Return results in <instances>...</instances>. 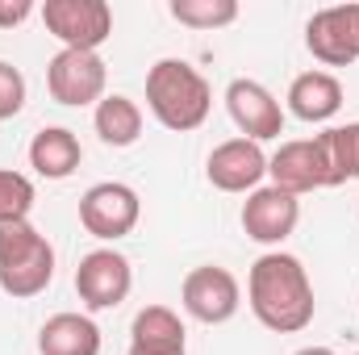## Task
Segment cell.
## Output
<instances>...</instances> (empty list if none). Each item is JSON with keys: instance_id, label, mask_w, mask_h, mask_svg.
<instances>
[{"instance_id": "cell-2", "label": "cell", "mask_w": 359, "mask_h": 355, "mask_svg": "<svg viewBox=\"0 0 359 355\" xmlns=\"http://www.w3.org/2000/svg\"><path fill=\"white\" fill-rule=\"evenodd\" d=\"M147 109L155 113L159 126H168L176 134H188V130L205 126V117L213 109V88L192 63L159 59L147 72Z\"/></svg>"}, {"instance_id": "cell-21", "label": "cell", "mask_w": 359, "mask_h": 355, "mask_svg": "<svg viewBox=\"0 0 359 355\" xmlns=\"http://www.w3.org/2000/svg\"><path fill=\"white\" fill-rule=\"evenodd\" d=\"M29 209H34V180L0 168V226L29 222Z\"/></svg>"}, {"instance_id": "cell-8", "label": "cell", "mask_w": 359, "mask_h": 355, "mask_svg": "<svg viewBox=\"0 0 359 355\" xmlns=\"http://www.w3.org/2000/svg\"><path fill=\"white\" fill-rule=\"evenodd\" d=\"M130 288H134V267L113 247L88 251L76 267V293L88 309H117L130 297Z\"/></svg>"}, {"instance_id": "cell-1", "label": "cell", "mask_w": 359, "mask_h": 355, "mask_svg": "<svg viewBox=\"0 0 359 355\" xmlns=\"http://www.w3.org/2000/svg\"><path fill=\"white\" fill-rule=\"evenodd\" d=\"M247 301H251V314L276 330V335H297L313 322V284H309V272L297 255L288 251H268L251 264L247 276Z\"/></svg>"}, {"instance_id": "cell-15", "label": "cell", "mask_w": 359, "mask_h": 355, "mask_svg": "<svg viewBox=\"0 0 359 355\" xmlns=\"http://www.w3.org/2000/svg\"><path fill=\"white\" fill-rule=\"evenodd\" d=\"M343 109V84L330 72H301L288 84V113L301 121H330Z\"/></svg>"}, {"instance_id": "cell-9", "label": "cell", "mask_w": 359, "mask_h": 355, "mask_svg": "<svg viewBox=\"0 0 359 355\" xmlns=\"http://www.w3.org/2000/svg\"><path fill=\"white\" fill-rule=\"evenodd\" d=\"M305 46L326 67H351L359 59V17L355 4L318 8L305 25Z\"/></svg>"}, {"instance_id": "cell-25", "label": "cell", "mask_w": 359, "mask_h": 355, "mask_svg": "<svg viewBox=\"0 0 359 355\" xmlns=\"http://www.w3.org/2000/svg\"><path fill=\"white\" fill-rule=\"evenodd\" d=\"M126 355H188V351H134V347H130Z\"/></svg>"}, {"instance_id": "cell-11", "label": "cell", "mask_w": 359, "mask_h": 355, "mask_svg": "<svg viewBox=\"0 0 359 355\" xmlns=\"http://www.w3.org/2000/svg\"><path fill=\"white\" fill-rule=\"evenodd\" d=\"M301 222V201L280 192V188H255L247 192V205H243V230L251 243H264V247H280Z\"/></svg>"}, {"instance_id": "cell-19", "label": "cell", "mask_w": 359, "mask_h": 355, "mask_svg": "<svg viewBox=\"0 0 359 355\" xmlns=\"http://www.w3.org/2000/svg\"><path fill=\"white\" fill-rule=\"evenodd\" d=\"M92 126H96V134H100L104 147H134L142 138V109H138V100L113 92V96H104L96 105Z\"/></svg>"}, {"instance_id": "cell-23", "label": "cell", "mask_w": 359, "mask_h": 355, "mask_svg": "<svg viewBox=\"0 0 359 355\" xmlns=\"http://www.w3.org/2000/svg\"><path fill=\"white\" fill-rule=\"evenodd\" d=\"M25 17H34V4L29 0H0V29H13Z\"/></svg>"}, {"instance_id": "cell-13", "label": "cell", "mask_w": 359, "mask_h": 355, "mask_svg": "<svg viewBox=\"0 0 359 355\" xmlns=\"http://www.w3.org/2000/svg\"><path fill=\"white\" fill-rule=\"evenodd\" d=\"M268 176L271 188L288 192V196H305V192H318L326 188L322 184V163H318V151H313V138H297V142H280V151L268 159Z\"/></svg>"}, {"instance_id": "cell-6", "label": "cell", "mask_w": 359, "mask_h": 355, "mask_svg": "<svg viewBox=\"0 0 359 355\" xmlns=\"http://www.w3.org/2000/svg\"><path fill=\"white\" fill-rule=\"evenodd\" d=\"M104 84H109V67H104V59L96 51H59L46 63V88L67 109L100 105Z\"/></svg>"}, {"instance_id": "cell-3", "label": "cell", "mask_w": 359, "mask_h": 355, "mask_svg": "<svg viewBox=\"0 0 359 355\" xmlns=\"http://www.w3.org/2000/svg\"><path fill=\"white\" fill-rule=\"evenodd\" d=\"M55 280V247L29 222L0 226V288L17 301L46 293Z\"/></svg>"}, {"instance_id": "cell-24", "label": "cell", "mask_w": 359, "mask_h": 355, "mask_svg": "<svg viewBox=\"0 0 359 355\" xmlns=\"http://www.w3.org/2000/svg\"><path fill=\"white\" fill-rule=\"evenodd\" d=\"M292 355H334L330 347H301V351H292Z\"/></svg>"}, {"instance_id": "cell-14", "label": "cell", "mask_w": 359, "mask_h": 355, "mask_svg": "<svg viewBox=\"0 0 359 355\" xmlns=\"http://www.w3.org/2000/svg\"><path fill=\"white\" fill-rule=\"evenodd\" d=\"M313 151H318L322 184L326 188H339L347 180H359V121L330 126V130L313 134Z\"/></svg>"}, {"instance_id": "cell-12", "label": "cell", "mask_w": 359, "mask_h": 355, "mask_svg": "<svg viewBox=\"0 0 359 355\" xmlns=\"http://www.w3.org/2000/svg\"><path fill=\"white\" fill-rule=\"evenodd\" d=\"M205 176L217 192H255L259 180L268 176V155L251 138H230V142L213 147Z\"/></svg>"}, {"instance_id": "cell-7", "label": "cell", "mask_w": 359, "mask_h": 355, "mask_svg": "<svg viewBox=\"0 0 359 355\" xmlns=\"http://www.w3.org/2000/svg\"><path fill=\"white\" fill-rule=\"evenodd\" d=\"M180 301H184V309H188L196 322H205V326H222V322H230V318L238 314V305H243V288H238V280H234L230 267L201 264V267H192V272L184 276Z\"/></svg>"}, {"instance_id": "cell-18", "label": "cell", "mask_w": 359, "mask_h": 355, "mask_svg": "<svg viewBox=\"0 0 359 355\" xmlns=\"http://www.w3.org/2000/svg\"><path fill=\"white\" fill-rule=\"evenodd\" d=\"M130 347L134 351H184V322L168 305H147L130 322Z\"/></svg>"}, {"instance_id": "cell-16", "label": "cell", "mask_w": 359, "mask_h": 355, "mask_svg": "<svg viewBox=\"0 0 359 355\" xmlns=\"http://www.w3.org/2000/svg\"><path fill=\"white\" fill-rule=\"evenodd\" d=\"M42 355H100V326L88 314H55L38 330Z\"/></svg>"}, {"instance_id": "cell-4", "label": "cell", "mask_w": 359, "mask_h": 355, "mask_svg": "<svg viewBox=\"0 0 359 355\" xmlns=\"http://www.w3.org/2000/svg\"><path fill=\"white\" fill-rule=\"evenodd\" d=\"M42 21L63 51H100L113 38V8L104 0H46Z\"/></svg>"}, {"instance_id": "cell-5", "label": "cell", "mask_w": 359, "mask_h": 355, "mask_svg": "<svg viewBox=\"0 0 359 355\" xmlns=\"http://www.w3.org/2000/svg\"><path fill=\"white\" fill-rule=\"evenodd\" d=\"M138 217H142V201H138V192L130 184L104 180V184H92L80 196V226L92 239L117 243L138 226Z\"/></svg>"}, {"instance_id": "cell-27", "label": "cell", "mask_w": 359, "mask_h": 355, "mask_svg": "<svg viewBox=\"0 0 359 355\" xmlns=\"http://www.w3.org/2000/svg\"><path fill=\"white\" fill-rule=\"evenodd\" d=\"M355 355H359V351H355Z\"/></svg>"}, {"instance_id": "cell-20", "label": "cell", "mask_w": 359, "mask_h": 355, "mask_svg": "<svg viewBox=\"0 0 359 355\" xmlns=\"http://www.w3.org/2000/svg\"><path fill=\"white\" fill-rule=\"evenodd\" d=\"M168 13L188 29H222V25L238 21V4L234 0H172Z\"/></svg>"}, {"instance_id": "cell-10", "label": "cell", "mask_w": 359, "mask_h": 355, "mask_svg": "<svg viewBox=\"0 0 359 355\" xmlns=\"http://www.w3.org/2000/svg\"><path fill=\"white\" fill-rule=\"evenodd\" d=\"M226 109H230V121L251 142H268V138L284 134V109L259 80H230Z\"/></svg>"}, {"instance_id": "cell-26", "label": "cell", "mask_w": 359, "mask_h": 355, "mask_svg": "<svg viewBox=\"0 0 359 355\" xmlns=\"http://www.w3.org/2000/svg\"><path fill=\"white\" fill-rule=\"evenodd\" d=\"M355 17H359V4H355Z\"/></svg>"}, {"instance_id": "cell-17", "label": "cell", "mask_w": 359, "mask_h": 355, "mask_svg": "<svg viewBox=\"0 0 359 355\" xmlns=\"http://www.w3.org/2000/svg\"><path fill=\"white\" fill-rule=\"evenodd\" d=\"M80 159H84V147L67 126H46L29 142V168L46 180H67L80 168Z\"/></svg>"}, {"instance_id": "cell-22", "label": "cell", "mask_w": 359, "mask_h": 355, "mask_svg": "<svg viewBox=\"0 0 359 355\" xmlns=\"http://www.w3.org/2000/svg\"><path fill=\"white\" fill-rule=\"evenodd\" d=\"M25 109V76L0 59V121H13Z\"/></svg>"}]
</instances>
